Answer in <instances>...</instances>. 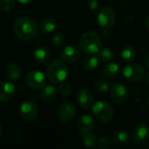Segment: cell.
Masks as SVG:
<instances>
[{
    "mask_svg": "<svg viewBox=\"0 0 149 149\" xmlns=\"http://www.w3.org/2000/svg\"><path fill=\"white\" fill-rule=\"evenodd\" d=\"M120 55L124 61L130 62L136 56V49L133 45H127L122 49Z\"/></svg>",
    "mask_w": 149,
    "mask_h": 149,
    "instance_id": "obj_23",
    "label": "cell"
},
{
    "mask_svg": "<svg viewBox=\"0 0 149 149\" xmlns=\"http://www.w3.org/2000/svg\"><path fill=\"white\" fill-rule=\"evenodd\" d=\"M39 94H40V98L42 99V100L52 101L57 96V89L55 86L49 85V86H44Z\"/></svg>",
    "mask_w": 149,
    "mask_h": 149,
    "instance_id": "obj_19",
    "label": "cell"
},
{
    "mask_svg": "<svg viewBox=\"0 0 149 149\" xmlns=\"http://www.w3.org/2000/svg\"><path fill=\"white\" fill-rule=\"evenodd\" d=\"M58 27V23L53 18H45L40 24V30L44 33H51Z\"/></svg>",
    "mask_w": 149,
    "mask_h": 149,
    "instance_id": "obj_21",
    "label": "cell"
},
{
    "mask_svg": "<svg viewBox=\"0 0 149 149\" xmlns=\"http://www.w3.org/2000/svg\"><path fill=\"white\" fill-rule=\"evenodd\" d=\"M145 25H146L147 29L149 30V16L146 18V20H145Z\"/></svg>",
    "mask_w": 149,
    "mask_h": 149,
    "instance_id": "obj_34",
    "label": "cell"
},
{
    "mask_svg": "<svg viewBox=\"0 0 149 149\" xmlns=\"http://www.w3.org/2000/svg\"><path fill=\"white\" fill-rule=\"evenodd\" d=\"M76 114L75 107L70 102L62 103L58 109V116L63 122L71 121Z\"/></svg>",
    "mask_w": 149,
    "mask_h": 149,
    "instance_id": "obj_10",
    "label": "cell"
},
{
    "mask_svg": "<svg viewBox=\"0 0 149 149\" xmlns=\"http://www.w3.org/2000/svg\"><path fill=\"white\" fill-rule=\"evenodd\" d=\"M61 58L67 62H75L77 61L80 57V52L79 50L72 45H68L64 47L61 50L60 52Z\"/></svg>",
    "mask_w": 149,
    "mask_h": 149,
    "instance_id": "obj_15",
    "label": "cell"
},
{
    "mask_svg": "<svg viewBox=\"0 0 149 149\" xmlns=\"http://www.w3.org/2000/svg\"><path fill=\"white\" fill-rule=\"evenodd\" d=\"M148 106H149V95H148Z\"/></svg>",
    "mask_w": 149,
    "mask_h": 149,
    "instance_id": "obj_37",
    "label": "cell"
},
{
    "mask_svg": "<svg viewBox=\"0 0 149 149\" xmlns=\"http://www.w3.org/2000/svg\"><path fill=\"white\" fill-rule=\"evenodd\" d=\"M5 72L8 79L12 81H17L21 77V68L15 63L9 64L5 69Z\"/></svg>",
    "mask_w": 149,
    "mask_h": 149,
    "instance_id": "obj_17",
    "label": "cell"
},
{
    "mask_svg": "<svg viewBox=\"0 0 149 149\" xmlns=\"http://www.w3.org/2000/svg\"><path fill=\"white\" fill-rule=\"evenodd\" d=\"M15 4V0H0V11H10Z\"/></svg>",
    "mask_w": 149,
    "mask_h": 149,
    "instance_id": "obj_28",
    "label": "cell"
},
{
    "mask_svg": "<svg viewBox=\"0 0 149 149\" xmlns=\"http://www.w3.org/2000/svg\"><path fill=\"white\" fill-rule=\"evenodd\" d=\"M99 58L103 62H110L113 58V52L109 48H104L99 52Z\"/></svg>",
    "mask_w": 149,
    "mask_h": 149,
    "instance_id": "obj_26",
    "label": "cell"
},
{
    "mask_svg": "<svg viewBox=\"0 0 149 149\" xmlns=\"http://www.w3.org/2000/svg\"><path fill=\"white\" fill-rule=\"evenodd\" d=\"M15 93L16 87L13 83L6 80L0 82V101H10L15 96Z\"/></svg>",
    "mask_w": 149,
    "mask_h": 149,
    "instance_id": "obj_11",
    "label": "cell"
},
{
    "mask_svg": "<svg viewBox=\"0 0 149 149\" xmlns=\"http://www.w3.org/2000/svg\"><path fill=\"white\" fill-rule=\"evenodd\" d=\"M124 77L131 82H138L146 76L145 69L138 63H128L123 69Z\"/></svg>",
    "mask_w": 149,
    "mask_h": 149,
    "instance_id": "obj_5",
    "label": "cell"
},
{
    "mask_svg": "<svg viewBox=\"0 0 149 149\" xmlns=\"http://www.w3.org/2000/svg\"><path fill=\"white\" fill-rule=\"evenodd\" d=\"M95 123L93 119L88 115V114H84L82 115L78 121V127H79V132L81 136H84L85 134L91 133L92 130L94 128Z\"/></svg>",
    "mask_w": 149,
    "mask_h": 149,
    "instance_id": "obj_12",
    "label": "cell"
},
{
    "mask_svg": "<svg viewBox=\"0 0 149 149\" xmlns=\"http://www.w3.org/2000/svg\"><path fill=\"white\" fill-rule=\"evenodd\" d=\"M93 87L97 93H107L110 89V83L107 79H99L98 81L95 82Z\"/></svg>",
    "mask_w": 149,
    "mask_h": 149,
    "instance_id": "obj_24",
    "label": "cell"
},
{
    "mask_svg": "<svg viewBox=\"0 0 149 149\" xmlns=\"http://www.w3.org/2000/svg\"><path fill=\"white\" fill-rule=\"evenodd\" d=\"M116 21L114 10L111 7H104L98 15L99 24L104 29H110L113 27Z\"/></svg>",
    "mask_w": 149,
    "mask_h": 149,
    "instance_id": "obj_6",
    "label": "cell"
},
{
    "mask_svg": "<svg viewBox=\"0 0 149 149\" xmlns=\"http://www.w3.org/2000/svg\"><path fill=\"white\" fill-rule=\"evenodd\" d=\"M93 113L95 117L104 123L112 120L113 117V109L112 106L107 101H98L93 106Z\"/></svg>",
    "mask_w": 149,
    "mask_h": 149,
    "instance_id": "obj_4",
    "label": "cell"
},
{
    "mask_svg": "<svg viewBox=\"0 0 149 149\" xmlns=\"http://www.w3.org/2000/svg\"><path fill=\"white\" fill-rule=\"evenodd\" d=\"M82 137H83V144H84V146L86 148H94L97 145V142H98L97 138L93 134L88 133V134H85Z\"/></svg>",
    "mask_w": 149,
    "mask_h": 149,
    "instance_id": "obj_25",
    "label": "cell"
},
{
    "mask_svg": "<svg viewBox=\"0 0 149 149\" xmlns=\"http://www.w3.org/2000/svg\"><path fill=\"white\" fill-rule=\"evenodd\" d=\"M68 67L65 62L59 59L53 60L46 69L47 79L55 84L63 82L68 76Z\"/></svg>",
    "mask_w": 149,
    "mask_h": 149,
    "instance_id": "obj_2",
    "label": "cell"
},
{
    "mask_svg": "<svg viewBox=\"0 0 149 149\" xmlns=\"http://www.w3.org/2000/svg\"><path fill=\"white\" fill-rule=\"evenodd\" d=\"M58 92L59 93L64 96V97H67L71 94L72 93V87L68 83L65 82H61L59 83V86H58Z\"/></svg>",
    "mask_w": 149,
    "mask_h": 149,
    "instance_id": "obj_27",
    "label": "cell"
},
{
    "mask_svg": "<svg viewBox=\"0 0 149 149\" xmlns=\"http://www.w3.org/2000/svg\"><path fill=\"white\" fill-rule=\"evenodd\" d=\"M65 41V35L62 33V32H58L56 33L53 38H52V43L54 45L56 46H61L64 45Z\"/></svg>",
    "mask_w": 149,
    "mask_h": 149,
    "instance_id": "obj_29",
    "label": "cell"
},
{
    "mask_svg": "<svg viewBox=\"0 0 149 149\" xmlns=\"http://www.w3.org/2000/svg\"><path fill=\"white\" fill-rule=\"evenodd\" d=\"M79 45L81 50L86 54H94L100 52L101 46V40L100 36L94 31L85 32L80 39Z\"/></svg>",
    "mask_w": 149,
    "mask_h": 149,
    "instance_id": "obj_3",
    "label": "cell"
},
{
    "mask_svg": "<svg viewBox=\"0 0 149 149\" xmlns=\"http://www.w3.org/2000/svg\"><path fill=\"white\" fill-rule=\"evenodd\" d=\"M113 139L115 144L119 146H125L128 144L129 141V136L127 133L123 130H116L113 134Z\"/></svg>",
    "mask_w": 149,
    "mask_h": 149,
    "instance_id": "obj_22",
    "label": "cell"
},
{
    "mask_svg": "<svg viewBox=\"0 0 149 149\" xmlns=\"http://www.w3.org/2000/svg\"><path fill=\"white\" fill-rule=\"evenodd\" d=\"M20 3H22V4H28V3H30L32 0H17Z\"/></svg>",
    "mask_w": 149,
    "mask_h": 149,
    "instance_id": "obj_32",
    "label": "cell"
},
{
    "mask_svg": "<svg viewBox=\"0 0 149 149\" xmlns=\"http://www.w3.org/2000/svg\"><path fill=\"white\" fill-rule=\"evenodd\" d=\"M82 65L86 71H93L99 66V58L95 56H93L92 54H89V56L84 58Z\"/></svg>",
    "mask_w": 149,
    "mask_h": 149,
    "instance_id": "obj_20",
    "label": "cell"
},
{
    "mask_svg": "<svg viewBox=\"0 0 149 149\" xmlns=\"http://www.w3.org/2000/svg\"><path fill=\"white\" fill-rule=\"evenodd\" d=\"M2 135H3V129H2V127L0 126V138L2 137Z\"/></svg>",
    "mask_w": 149,
    "mask_h": 149,
    "instance_id": "obj_36",
    "label": "cell"
},
{
    "mask_svg": "<svg viewBox=\"0 0 149 149\" xmlns=\"http://www.w3.org/2000/svg\"><path fill=\"white\" fill-rule=\"evenodd\" d=\"M120 65L116 63H110L107 64L106 65L103 66L102 68V74L106 77V78H109V79H113L118 76V74L120 73Z\"/></svg>",
    "mask_w": 149,
    "mask_h": 149,
    "instance_id": "obj_18",
    "label": "cell"
},
{
    "mask_svg": "<svg viewBox=\"0 0 149 149\" xmlns=\"http://www.w3.org/2000/svg\"><path fill=\"white\" fill-rule=\"evenodd\" d=\"M97 144H98L97 148L100 149H107L111 147V142H110L109 139L107 136H101V137H100Z\"/></svg>",
    "mask_w": 149,
    "mask_h": 149,
    "instance_id": "obj_30",
    "label": "cell"
},
{
    "mask_svg": "<svg viewBox=\"0 0 149 149\" xmlns=\"http://www.w3.org/2000/svg\"><path fill=\"white\" fill-rule=\"evenodd\" d=\"M145 62H146V65H147V67L149 69V52L147 54V56H146Z\"/></svg>",
    "mask_w": 149,
    "mask_h": 149,
    "instance_id": "obj_33",
    "label": "cell"
},
{
    "mask_svg": "<svg viewBox=\"0 0 149 149\" xmlns=\"http://www.w3.org/2000/svg\"><path fill=\"white\" fill-rule=\"evenodd\" d=\"M21 118L25 121H32L37 118L38 115V107L36 103L32 100L24 101L19 109Z\"/></svg>",
    "mask_w": 149,
    "mask_h": 149,
    "instance_id": "obj_7",
    "label": "cell"
},
{
    "mask_svg": "<svg viewBox=\"0 0 149 149\" xmlns=\"http://www.w3.org/2000/svg\"><path fill=\"white\" fill-rule=\"evenodd\" d=\"M16 36L22 40H30L35 38L38 33V26L36 21L28 17L17 18L13 25Z\"/></svg>",
    "mask_w": 149,
    "mask_h": 149,
    "instance_id": "obj_1",
    "label": "cell"
},
{
    "mask_svg": "<svg viewBox=\"0 0 149 149\" xmlns=\"http://www.w3.org/2000/svg\"><path fill=\"white\" fill-rule=\"evenodd\" d=\"M145 78H146V82L148 83L149 85V73L148 74H146V76H145Z\"/></svg>",
    "mask_w": 149,
    "mask_h": 149,
    "instance_id": "obj_35",
    "label": "cell"
},
{
    "mask_svg": "<svg viewBox=\"0 0 149 149\" xmlns=\"http://www.w3.org/2000/svg\"><path fill=\"white\" fill-rule=\"evenodd\" d=\"M89 8L92 10H97L100 8V1L99 0H90L89 1Z\"/></svg>",
    "mask_w": 149,
    "mask_h": 149,
    "instance_id": "obj_31",
    "label": "cell"
},
{
    "mask_svg": "<svg viewBox=\"0 0 149 149\" xmlns=\"http://www.w3.org/2000/svg\"><path fill=\"white\" fill-rule=\"evenodd\" d=\"M111 99L115 104H123L128 96V92L127 87L122 84H113L111 88Z\"/></svg>",
    "mask_w": 149,
    "mask_h": 149,
    "instance_id": "obj_9",
    "label": "cell"
},
{
    "mask_svg": "<svg viewBox=\"0 0 149 149\" xmlns=\"http://www.w3.org/2000/svg\"><path fill=\"white\" fill-rule=\"evenodd\" d=\"M25 83L31 89H42L45 85V77L39 71H31L25 77Z\"/></svg>",
    "mask_w": 149,
    "mask_h": 149,
    "instance_id": "obj_8",
    "label": "cell"
},
{
    "mask_svg": "<svg viewBox=\"0 0 149 149\" xmlns=\"http://www.w3.org/2000/svg\"><path fill=\"white\" fill-rule=\"evenodd\" d=\"M52 53L46 47H38L33 52V58L36 62L45 64L51 59Z\"/></svg>",
    "mask_w": 149,
    "mask_h": 149,
    "instance_id": "obj_16",
    "label": "cell"
},
{
    "mask_svg": "<svg viewBox=\"0 0 149 149\" xmlns=\"http://www.w3.org/2000/svg\"><path fill=\"white\" fill-rule=\"evenodd\" d=\"M133 136L137 144H144L149 138V127L146 124L137 125L134 129Z\"/></svg>",
    "mask_w": 149,
    "mask_h": 149,
    "instance_id": "obj_13",
    "label": "cell"
},
{
    "mask_svg": "<svg viewBox=\"0 0 149 149\" xmlns=\"http://www.w3.org/2000/svg\"><path fill=\"white\" fill-rule=\"evenodd\" d=\"M78 103L85 109H89L93 107V95L92 92L88 89H81L79 91L77 94Z\"/></svg>",
    "mask_w": 149,
    "mask_h": 149,
    "instance_id": "obj_14",
    "label": "cell"
}]
</instances>
